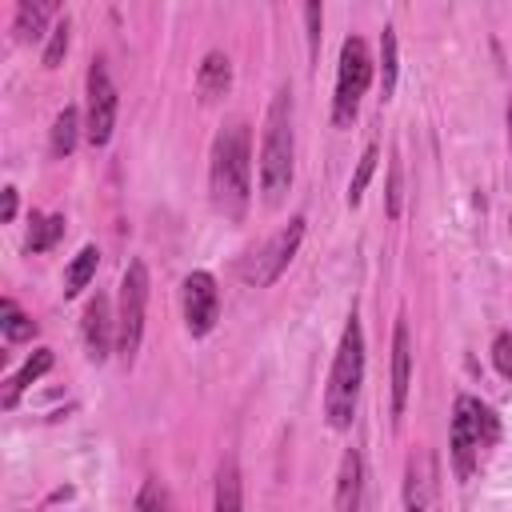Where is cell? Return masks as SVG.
I'll return each mask as SVG.
<instances>
[{
	"instance_id": "15",
	"label": "cell",
	"mask_w": 512,
	"mask_h": 512,
	"mask_svg": "<svg viewBox=\"0 0 512 512\" xmlns=\"http://www.w3.org/2000/svg\"><path fill=\"white\" fill-rule=\"evenodd\" d=\"M48 16H56V4L52 0H20L16 4V20H12V32L20 40H32V36H44V24Z\"/></svg>"
},
{
	"instance_id": "5",
	"label": "cell",
	"mask_w": 512,
	"mask_h": 512,
	"mask_svg": "<svg viewBox=\"0 0 512 512\" xmlns=\"http://www.w3.org/2000/svg\"><path fill=\"white\" fill-rule=\"evenodd\" d=\"M372 84V56L360 36H348L340 44V68H336V96H332V124L348 128L360 112V100Z\"/></svg>"
},
{
	"instance_id": "14",
	"label": "cell",
	"mask_w": 512,
	"mask_h": 512,
	"mask_svg": "<svg viewBox=\"0 0 512 512\" xmlns=\"http://www.w3.org/2000/svg\"><path fill=\"white\" fill-rule=\"evenodd\" d=\"M52 368V348H36L24 364H20V372L8 380V388H4V408H16V400H20V392L28 388V384H36L44 372Z\"/></svg>"
},
{
	"instance_id": "3",
	"label": "cell",
	"mask_w": 512,
	"mask_h": 512,
	"mask_svg": "<svg viewBox=\"0 0 512 512\" xmlns=\"http://www.w3.org/2000/svg\"><path fill=\"white\" fill-rule=\"evenodd\" d=\"M360 384H364V328L356 320V312L344 324L340 348L332 356V372H328V388H324V416L336 432H344L356 416V400H360Z\"/></svg>"
},
{
	"instance_id": "6",
	"label": "cell",
	"mask_w": 512,
	"mask_h": 512,
	"mask_svg": "<svg viewBox=\"0 0 512 512\" xmlns=\"http://www.w3.org/2000/svg\"><path fill=\"white\" fill-rule=\"evenodd\" d=\"M144 312H148V268L144 260H132L120 276V304H116V352L124 364H132L140 352Z\"/></svg>"
},
{
	"instance_id": "17",
	"label": "cell",
	"mask_w": 512,
	"mask_h": 512,
	"mask_svg": "<svg viewBox=\"0 0 512 512\" xmlns=\"http://www.w3.org/2000/svg\"><path fill=\"white\" fill-rule=\"evenodd\" d=\"M216 512H244V488H240V464L228 456L216 472Z\"/></svg>"
},
{
	"instance_id": "13",
	"label": "cell",
	"mask_w": 512,
	"mask_h": 512,
	"mask_svg": "<svg viewBox=\"0 0 512 512\" xmlns=\"http://www.w3.org/2000/svg\"><path fill=\"white\" fill-rule=\"evenodd\" d=\"M228 88H232V60H228L220 48L204 52L200 72H196V92H200V100H220Z\"/></svg>"
},
{
	"instance_id": "27",
	"label": "cell",
	"mask_w": 512,
	"mask_h": 512,
	"mask_svg": "<svg viewBox=\"0 0 512 512\" xmlns=\"http://www.w3.org/2000/svg\"><path fill=\"white\" fill-rule=\"evenodd\" d=\"M492 360H496V368H500L504 376H512V336H508V332H496V340H492Z\"/></svg>"
},
{
	"instance_id": "4",
	"label": "cell",
	"mask_w": 512,
	"mask_h": 512,
	"mask_svg": "<svg viewBox=\"0 0 512 512\" xmlns=\"http://www.w3.org/2000/svg\"><path fill=\"white\" fill-rule=\"evenodd\" d=\"M492 440H496V416H492L476 396H456L448 444H452V464H456V476H460V480L472 476L480 448H488Z\"/></svg>"
},
{
	"instance_id": "25",
	"label": "cell",
	"mask_w": 512,
	"mask_h": 512,
	"mask_svg": "<svg viewBox=\"0 0 512 512\" xmlns=\"http://www.w3.org/2000/svg\"><path fill=\"white\" fill-rule=\"evenodd\" d=\"M136 512H172V500L160 488V480H144V488L136 496Z\"/></svg>"
},
{
	"instance_id": "18",
	"label": "cell",
	"mask_w": 512,
	"mask_h": 512,
	"mask_svg": "<svg viewBox=\"0 0 512 512\" xmlns=\"http://www.w3.org/2000/svg\"><path fill=\"white\" fill-rule=\"evenodd\" d=\"M336 512H360V460H356V456L340 460V476H336Z\"/></svg>"
},
{
	"instance_id": "20",
	"label": "cell",
	"mask_w": 512,
	"mask_h": 512,
	"mask_svg": "<svg viewBox=\"0 0 512 512\" xmlns=\"http://www.w3.org/2000/svg\"><path fill=\"white\" fill-rule=\"evenodd\" d=\"M0 328H4V340H12V344H20V340H28L32 332H36V320L28 316V312H20L16 308V300H0Z\"/></svg>"
},
{
	"instance_id": "22",
	"label": "cell",
	"mask_w": 512,
	"mask_h": 512,
	"mask_svg": "<svg viewBox=\"0 0 512 512\" xmlns=\"http://www.w3.org/2000/svg\"><path fill=\"white\" fill-rule=\"evenodd\" d=\"M64 236V216H40L32 212V232H28V252H48Z\"/></svg>"
},
{
	"instance_id": "29",
	"label": "cell",
	"mask_w": 512,
	"mask_h": 512,
	"mask_svg": "<svg viewBox=\"0 0 512 512\" xmlns=\"http://www.w3.org/2000/svg\"><path fill=\"white\" fill-rule=\"evenodd\" d=\"M12 216H16V188H12V184H8V188H4V204H0V220H4V224H8V220H12Z\"/></svg>"
},
{
	"instance_id": "8",
	"label": "cell",
	"mask_w": 512,
	"mask_h": 512,
	"mask_svg": "<svg viewBox=\"0 0 512 512\" xmlns=\"http://www.w3.org/2000/svg\"><path fill=\"white\" fill-rule=\"evenodd\" d=\"M180 308H184V328L192 336H208L212 332V324L220 316V288H216L212 272L196 268V272L184 276V284H180Z\"/></svg>"
},
{
	"instance_id": "21",
	"label": "cell",
	"mask_w": 512,
	"mask_h": 512,
	"mask_svg": "<svg viewBox=\"0 0 512 512\" xmlns=\"http://www.w3.org/2000/svg\"><path fill=\"white\" fill-rule=\"evenodd\" d=\"M396 72H400V48H396V28L388 24L380 32V84H384V96H392Z\"/></svg>"
},
{
	"instance_id": "16",
	"label": "cell",
	"mask_w": 512,
	"mask_h": 512,
	"mask_svg": "<svg viewBox=\"0 0 512 512\" xmlns=\"http://www.w3.org/2000/svg\"><path fill=\"white\" fill-rule=\"evenodd\" d=\"M76 140H80V112H76L72 104H64V108L56 112V120H52V132H48V152L60 160V156H68V152L76 148Z\"/></svg>"
},
{
	"instance_id": "26",
	"label": "cell",
	"mask_w": 512,
	"mask_h": 512,
	"mask_svg": "<svg viewBox=\"0 0 512 512\" xmlns=\"http://www.w3.org/2000/svg\"><path fill=\"white\" fill-rule=\"evenodd\" d=\"M304 24H308V52L316 56V48H320V24H324V8H320V4H304Z\"/></svg>"
},
{
	"instance_id": "11",
	"label": "cell",
	"mask_w": 512,
	"mask_h": 512,
	"mask_svg": "<svg viewBox=\"0 0 512 512\" xmlns=\"http://www.w3.org/2000/svg\"><path fill=\"white\" fill-rule=\"evenodd\" d=\"M80 332H84V348H88V356L100 364V360L112 352V336H116V320H112L108 296H100V292H96V296L84 304Z\"/></svg>"
},
{
	"instance_id": "1",
	"label": "cell",
	"mask_w": 512,
	"mask_h": 512,
	"mask_svg": "<svg viewBox=\"0 0 512 512\" xmlns=\"http://www.w3.org/2000/svg\"><path fill=\"white\" fill-rule=\"evenodd\" d=\"M208 192H212V208L224 220H244L252 204V132L244 120L216 132L208 160Z\"/></svg>"
},
{
	"instance_id": "30",
	"label": "cell",
	"mask_w": 512,
	"mask_h": 512,
	"mask_svg": "<svg viewBox=\"0 0 512 512\" xmlns=\"http://www.w3.org/2000/svg\"><path fill=\"white\" fill-rule=\"evenodd\" d=\"M508 144H512V100H508Z\"/></svg>"
},
{
	"instance_id": "23",
	"label": "cell",
	"mask_w": 512,
	"mask_h": 512,
	"mask_svg": "<svg viewBox=\"0 0 512 512\" xmlns=\"http://www.w3.org/2000/svg\"><path fill=\"white\" fill-rule=\"evenodd\" d=\"M376 160H380V144H368L364 156H360V164H356V176L348 180V204H360L364 200V188H368V180L376 172Z\"/></svg>"
},
{
	"instance_id": "10",
	"label": "cell",
	"mask_w": 512,
	"mask_h": 512,
	"mask_svg": "<svg viewBox=\"0 0 512 512\" xmlns=\"http://www.w3.org/2000/svg\"><path fill=\"white\" fill-rule=\"evenodd\" d=\"M436 500V456L432 448H416L404 464V508L428 512Z\"/></svg>"
},
{
	"instance_id": "7",
	"label": "cell",
	"mask_w": 512,
	"mask_h": 512,
	"mask_svg": "<svg viewBox=\"0 0 512 512\" xmlns=\"http://www.w3.org/2000/svg\"><path fill=\"white\" fill-rule=\"evenodd\" d=\"M112 124H116V88H112L104 56H96L88 64V108H84V136H88V144H96V148L108 144Z\"/></svg>"
},
{
	"instance_id": "24",
	"label": "cell",
	"mask_w": 512,
	"mask_h": 512,
	"mask_svg": "<svg viewBox=\"0 0 512 512\" xmlns=\"http://www.w3.org/2000/svg\"><path fill=\"white\" fill-rule=\"evenodd\" d=\"M68 52V16H60L52 28H48V44H44V68H56Z\"/></svg>"
},
{
	"instance_id": "9",
	"label": "cell",
	"mask_w": 512,
	"mask_h": 512,
	"mask_svg": "<svg viewBox=\"0 0 512 512\" xmlns=\"http://www.w3.org/2000/svg\"><path fill=\"white\" fill-rule=\"evenodd\" d=\"M300 236H304V216H292V220H288V228H280V232L260 248L256 268H252V280H256V284H272V280L288 268V260L296 256Z\"/></svg>"
},
{
	"instance_id": "28",
	"label": "cell",
	"mask_w": 512,
	"mask_h": 512,
	"mask_svg": "<svg viewBox=\"0 0 512 512\" xmlns=\"http://www.w3.org/2000/svg\"><path fill=\"white\" fill-rule=\"evenodd\" d=\"M388 216H400V164L396 160L388 172Z\"/></svg>"
},
{
	"instance_id": "2",
	"label": "cell",
	"mask_w": 512,
	"mask_h": 512,
	"mask_svg": "<svg viewBox=\"0 0 512 512\" xmlns=\"http://www.w3.org/2000/svg\"><path fill=\"white\" fill-rule=\"evenodd\" d=\"M292 156H296V136H292V92L280 88L268 104L264 120V140H260V192L264 204H280L284 192L292 188Z\"/></svg>"
},
{
	"instance_id": "12",
	"label": "cell",
	"mask_w": 512,
	"mask_h": 512,
	"mask_svg": "<svg viewBox=\"0 0 512 512\" xmlns=\"http://www.w3.org/2000/svg\"><path fill=\"white\" fill-rule=\"evenodd\" d=\"M408 380H412V332L404 320H396V332H392V416H400L408 404Z\"/></svg>"
},
{
	"instance_id": "19",
	"label": "cell",
	"mask_w": 512,
	"mask_h": 512,
	"mask_svg": "<svg viewBox=\"0 0 512 512\" xmlns=\"http://www.w3.org/2000/svg\"><path fill=\"white\" fill-rule=\"evenodd\" d=\"M96 264H100V252H96V244H84V248L76 252V260L68 264V272H64V296H76V292H84V288H88V280L96 276Z\"/></svg>"
}]
</instances>
